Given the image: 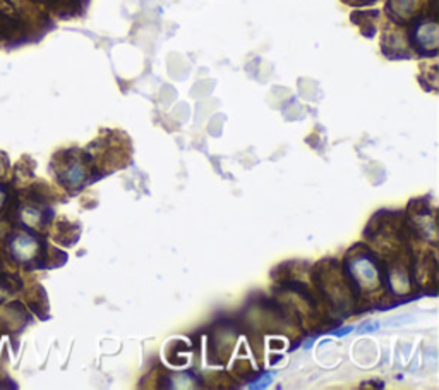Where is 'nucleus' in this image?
Segmentation results:
<instances>
[{"label":"nucleus","instance_id":"9","mask_svg":"<svg viewBox=\"0 0 439 390\" xmlns=\"http://www.w3.org/2000/svg\"><path fill=\"white\" fill-rule=\"evenodd\" d=\"M6 200H7V193L0 188V208L6 205Z\"/></svg>","mask_w":439,"mask_h":390},{"label":"nucleus","instance_id":"2","mask_svg":"<svg viewBox=\"0 0 439 390\" xmlns=\"http://www.w3.org/2000/svg\"><path fill=\"white\" fill-rule=\"evenodd\" d=\"M314 282H318L319 291L330 306L341 313L351 310L353 301L357 299V291L348 280L347 273H341L334 263H330L328 270H319L318 276L314 273Z\"/></svg>","mask_w":439,"mask_h":390},{"label":"nucleus","instance_id":"8","mask_svg":"<svg viewBox=\"0 0 439 390\" xmlns=\"http://www.w3.org/2000/svg\"><path fill=\"white\" fill-rule=\"evenodd\" d=\"M21 220L24 222L28 227L31 229H36L42 225V220H43V215L42 211L38 210V208H33V207H26L24 210H22V215H21Z\"/></svg>","mask_w":439,"mask_h":390},{"label":"nucleus","instance_id":"6","mask_svg":"<svg viewBox=\"0 0 439 390\" xmlns=\"http://www.w3.org/2000/svg\"><path fill=\"white\" fill-rule=\"evenodd\" d=\"M412 229L415 234H419L422 239L436 243V217L431 213L427 205H420V208H415V211L410 217Z\"/></svg>","mask_w":439,"mask_h":390},{"label":"nucleus","instance_id":"4","mask_svg":"<svg viewBox=\"0 0 439 390\" xmlns=\"http://www.w3.org/2000/svg\"><path fill=\"white\" fill-rule=\"evenodd\" d=\"M40 250H42V244L29 232H16L9 241L10 255L21 263H28L38 258Z\"/></svg>","mask_w":439,"mask_h":390},{"label":"nucleus","instance_id":"3","mask_svg":"<svg viewBox=\"0 0 439 390\" xmlns=\"http://www.w3.org/2000/svg\"><path fill=\"white\" fill-rule=\"evenodd\" d=\"M412 45L424 55H436L439 47V29L434 17H420L412 26Z\"/></svg>","mask_w":439,"mask_h":390},{"label":"nucleus","instance_id":"1","mask_svg":"<svg viewBox=\"0 0 439 390\" xmlns=\"http://www.w3.org/2000/svg\"><path fill=\"white\" fill-rule=\"evenodd\" d=\"M344 272L357 292H378L385 285V270L367 248H352L344 263Z\"/></svg>","mask_w":439,"mask_h":390},{"label":"nucleus","instance_id":"10","mask_svg":"<svg viewBox=\"0 0 439 390\" xmlns=\"http://www.w3.org/2000/svg\"><path fill=\"white\" fill-rule=\"evenodd\" d=\"M0 172H2V169H0Z\"/></svg>","mask_w":439,"mask_h":390},{"label":"nucleus","instance_id":"5","mask_svg":"<svg viewBox=\"0 0 439 390\" xmlns=\"http://www.w3.org/2000/svg\"><path fill=\"white\" fill-rule=\"evenodd\" d=\"M59 179L67 189H72V191L79 189L88 179L86 162L83 158L69 157L67 160L62 162L61 169H59Z\"/></svg>","mask_w":439,"mask_h":390},{"label":"nucleus","instance_id":"7","mask_svg":"<svg viewBox=\"0 0 439 390\" xmlns=\"http://www.w3.org/2000/svg\"><path fill=\"white\" fill-rule=\"evenodd\" d=\"M390 7H392L393 13L396 14L398 20L403 21L408 20V17L415 13V9H417V0H392Z\"/></svg>","mask_w":439,"mask_h":390}]
</instances>
